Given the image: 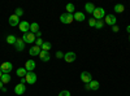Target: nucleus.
I'll return each instance as SVG.
<instances>
[{"label": "nucleus", "instance_id": "f8f14e48", "mask_svg": "<svg viewBox=\"0 0 130 96\" xmlns=\"http://www.w3.org/2000/svg\"><path fill=\"white\" fill-rule=\"evenodd\" d=\"M8 21H9V25H10V26H13V27H14V26H18L20 22H21V21H20V17H17L16 14H12V16L9 17Z\"/></svg>", "mask_w": 130, "mask_h": 96}, {"label": "nucleus", "instance_id": "7c9ffc66", "mask_svg": "<svg viewBox=\"0 0 130 96\" xmlns=\"http://www.w3.org/2000/svg\"><path fill=\"white\" fill-rule=\"evenodd\" d=\"M64 55H65V53H62L61 51H57L56 52V57L57 59H64Z\"/></svg>", "mask_w": 130, "mask_h": 96}, {"label": "nucleus", "instance_id": "a878e982", "mask_svg": "<svg viewBox=\"0 0 130 96\" xmlns=\"http://www.w3.org/2000/svg\"><path fill=\"white\" fill-rule=\"evenodd\" d=\"M14 14H16L17 17H21V16L24 14V9H22V8H17V9L14 10Z\"/></svg>", "mask_w": 130, "mask_h": 96}, {"label": "nucleus", "instance_id": "20e7f679", "mask_svg": "<svg viewBox=\"0 0 130 96\" xmlns=\"http://www.w3.org/2000/svg\"><path fill=\"white\" fill-rule=\"evenodd\" d=\"M116 22H117V18H116L115 14H107V16L104 17V24H107V25L115 26Z\"/></svg>", "mask_w": 130, "mask_h": 96}, {"label": "nucleus", "instance_id": "2eb2a0df", "mask_svg": "<svg viewBox=\"0 0 130 96\" xmlns=\"http://www.w3.org/2000/svg\"><path fill=\"white\" fill-rule=\"evenodd\" d=\"M39 59H40L42 61H44V62L50 61V59H51V56H50V52H46V51H40V53H39Z\"/></svg>", "mask_w": 130, "mask_h": 96}, {"label": "nucleus", "instance_id": "0eeeda50", "mask_svg": "<svg viewBox=\"0 0 130 96\" xmlns=\"http://www.w3.org/2000/svg\"><path fill=\"white\" fill-rule=\"evenodd\" d=\"M25 42H24V39L22 38H17V42H16V44H14V48L18 51V52H22L24 49H25Z\"/></svg>", "mask_w": 130, "mask_h": 96}, {"label": "nucleus", "instance_id": "c756f323", "mask_svg": "<svg viewBox=\"0 0 130 96\" xmlns=\"http://www.w3.org/2000/svg\"><path fill=\"white\" fill-rule=\"evenodd\" d=\"M59 96H70V92L67 91V90H64V91H60Z\"/></svg>", "mask_w": 130, "mask_h": 96}, {"label": "nucleus", "instance_id": "7ed1b4c3", "mask_svg": "<svg viewBox=\"0 0 130 96\" xmlns=\"http://www.w3.org/2000/svg\"><path fill=\"white\" fill-rule=\"evenodd\" d=\"M22 39H24V42L25 43H29V44H31V43H35V40H37V36H35V34H32V33H25L24 34V36H22Z\"/></svg>", "mask_w": 130, "mask_h": 96}, {"label": "nucleus", "instance_id": "412c9836", "mask_svg": "<svg viewBox=\"0 0 130 96\" xmlns=\"http://www.w3.org/2000/svg\"><path fill=\"white\" fill-rule=\"evenodd\" d=\"M2 81L4 84H7V83H9L10 82V74H8V73H3V77H2Z\"/></svg>", "mask_w": 130, "mask_h": 96}, {"label": "nucleus", "instance_id": "b1692460", "mask_svg": "<svg viewBox=\"0 0 130 96\" xmlns=\"http://www.w3.org/2000/svg\"><path fill=\"white\" fill-rule=\"evenodd\" d=\"M90 86H91V90L92 91H96L98 88H99L100 84H99V82H98V81H91L90 82Z\"/></svg>", "mask_w": 130, "mask_h": 96}, {"label": "nucleus", "instance_id": "4468645a", "mask_svg": "<svg viewBox=\"0 0 130 96\" xmlns=\"http://www.w3.org/2000/svg\"><path fill=\"white\" fill-rule=\"evenodd\" d=\"M40 51H42V48L40 47H38V46H32L31 48H30V51H29V53L31 56H39V53H40Z\"/></svg>", "mask_w": 130, "mask_h": 96}, {"label": "nucleus", "instance_id": "2f4dec72", "mask_svg": "<svg viewBox=\"0 0 130 96\" xmlns=\"http://www.w3.org/2000/svg\"><path fill=\"white\" fill-rule=\"evenodd\" d=\"M112 31H113V33H118V31H120V27H118V26H116V25H115V26L112 27Z\"/></svg>", "mask_w": 130, "mask_h": 96}, {"label": "nucleus", "instance_id": "6e6552de", "mask_svg": "<svg viewBox=\"0 0 130 96\" xmlns=\"http://www.w3.org/2000/svg\"><path fill=\"white\" fill-rule=\"evenodd\" d=\"M18 27H20V30L22 31L24 34H25V33H29V31H30V24L27 22V21H21L20 25H18Z\"/></svg>", "mask_w": 130, "mask_h": 96}, {"label": "nucleus", "instance_id": "dca6fc26", "mask_svg": "<svg viewBox=\"0 0 130 96\" xmlns=\"http://www.w3.org/2000/svg\"><path fill=\"white\" fill-rule=\"evenodd\" d=\"M73 17H74L75 21H78V22H82V21H85V18H86V16H85L83 12H75L73 14Z\"/></svg>", "mask_w": 130, "mask_h": 96}, {"label": "nucleus", "instance_id": "bb28decb", "mask_svg": "<svg viewBox=\"0 0 130 96\" xmlns=\"http://www.w3.org/2000/svg\"><path fill=\"white\" fill-rule=\"evenodd\" d=\"M103 26H104V21H102V20L96 21V25H95L96 29H103Z\"/></svg>", "mask_w": 130, "mask_h": 96}, {"label": "nucleus", "instance_id": "f257e3e1", "mask_svg": "<svg viewBox=\"0 0 130 96\" xmlns=\"http://www.w3.org/2000/svg\"><path fill=\"white\" fill-rule=\"evenodd\" d=\"M92 14H94V18H95L96 21H99V20H103V18L105 17V10H104V8H102V7H96Z\"/></svg>", "mask_w": 130, "mask_h": 96}, {"label": "nucleus", "instance_id": "473e14b6", "mask_svg": "<svg viewBox=\"0 0 130 96\" xmlns=\"http://www.w3.org/2000/svg\"><path fill=\"white\" fill-rule=\"evenodd\" d=\"M85 88L87 90V91H90V90H91V86H90V83H85Z\"/></svg>", "mask_w": 130, "mask_h": 96}, {"label": "nucleus", "instance_id": "72a5a7b5", "mask_svg": "<svg viewBox=\"0 0 130 96\" xmlns=\"http://www.w3.org/2000/svg\"><path fill=\"white\" fill-rule=\"evenodd\" d=\"M40 35H42V33H40V31H38V33L35 34V36H37V38H40Z\"/></svg>", "mask_w": 130, "mask_h": 96}, {"label": "nucleus", "instance_id": "a211bd4d", "mask_svg": "<svg viewBox=\"0 0 130 96\" xmlns=\"http://www.w3.org/2000/svg\"><path fill=\"white\" fill-rule=\"evenodd\" d=\"M16 73H17V75H18V77L25 78V77H26V74H27V70H26L25 68H18Z\"/></svg>", "mask_w": 130, "mask_h": 96}, {"label": "nucleus", "instance_id": "cd10ccee", "mask_svg": "<svg viewBox=\"0 0 130 96\" xmlns=\"http://www.w3.org/2000/svg\"><path fill=\"white\" fill-rule=\"evenodd\" d=\"M43 43H44V40H43L42 38H37V40H35V43H34V44H35V46H38V47H42V44H43Z\"/></svg>", "mask_w": 130, "mask_h": 96}, {"label": "nucleus", "instance_id": "4be33fe9", "mask_svg": "<svg viewBox=\"0 0 130 96\" xmlns=\"http://www.w3.org/2000/svg\"><path fill=\"white\" fill-rule=\"evenodd\" d=\"M67 13H70V14H74V10H75V7H74V4H72V3H69V4H67Z\"/></svg>", "mask_w": 130, "mask_h": 96}, {"label": "nucleus", "instance_id": "9d476101", "mask_svg": "<svg viewBox=\"0 0 130 96\" xmlns=\"http://www.w3.org/2000/svg\"><path fill=\"white\" fill-rule=\"evenodd\" d=\"M64 59H65V61H67V62H74L75 59H77V55H75L74 52H67L64 55Z\"/></svg>", "mask_w": 130, "mask_h": 96}, {"label": "nucleus", "instance_id": "423d86ee", "mask_svg": "<svg viewBox=\"0 0 130 96\" xmlns=\"http://www.w3.org/2000/svg\"><path fill=\"white\" fill-rule=\"evenodd\" d=\"M0 69H2L3 73H10L13 70V65H12V62H3L2 65H0Z\"/></svg>", "mask_w": 130, "mask_h": 96}, {"label": "nucleus", "instance_id": "e433bc0d", "mask_svg": "<svg viewBox=\"0 0 130 96\" xmlns=\"http://www.w3.org/2000/svg\"><path fill=\"white\" fill-rule=\"evenodd\" d=\"M126 31H127V33L130 34V25H129V26H126Z\"/></svg>", "mask_w": 130, "mask_h": 96}, {"label": "nucleus", "instance_id": "4c0bfd02", "mask_svg": "<svg viewBox=\"0 0 130 96\" xmlns=\"http://www.w3.org/2000/svg\"><path fill=\"white\" fill-rule=\"evenodd\" d=\"M2 77H3V71H2V69H0V79H2Z\"/></svg>", "mask_w": 130, "mask_h": 96}, {"label": "nucleus", "instance_id": "f03ea898", "mask_svg": "<svg viewBox=\"0 0 130 96\" xmlns=\"http://www.w3.org/2000/svg\"><path fill=\"white\" fill-rule=\"evenodd\" d=\"M60 21H61L62 24L69 25V24H72L73 21H74V17H73V14H70V13H62V14L60 16Z\"/></svg>", "mask_w": 130, "mask_h": 96}, {"label": "nucleus", "instance_id": "6ab92c4d", "mask_svg": "<svg viewBox=\"0 0 130 96\" xmlns=\"http://www.w3.org/2000/svg\"><path fill=\"white\" fill-rule=\"evenodd\" d=\"M95 8H96V7H95L92 3H87V4L85 5V9H86V12H87V13H94Z\"/></svg>", "mask_w": 130, "mask_h": 96}, {"label": "nucleus", "instance_id": "58836bf2", "mask_svg": "<svg viewBox=\"0 0 130 96\" xmlns=\"http://www.w3.org/2000/svg\"><path fill=\"white\" fill-rule=\"evenodd\" d=\"M129 42H130V35H129Z\"/></svg>", "mask_w": 130, "mask_h": 96}, {"label": "nucleus", "instance_id": "1a4fd4ad", "mask_svg": "<svg viewBox=\"0 0 130 96\" xmlns=\"http://www.w3.org/2000/svg\"><path fill=\"white\" fill-rule=\"evenodd\" d=\"M81 81H82L83 83H90V82L92 81L91 73H89V71H83V73H81Z\"/></svg>", "mask_w": 130, "mask_h": 96}, {"label": "nucleus", "instance_id": "9b49d317", "mask_svg": "<svg viewBox=\"0 0 130 96\" xmlns=\"http://www.w3.org/2000/svg\"><path fill=\"white\" fill-rule=\"evenodd\" d=\"M35 66H37V64H35L34 60H27V61L25 62V69H26L27 71H34Z\"/></svg>", "mask_w": 130, "mask_h": 96}, {"label": "nucleus", "instance_id": "f704fd0d", "mask_svg": "<svg viewBox=\"0 0 130 96\" xmlns=\"http://www.w3.org/2000/svg\"><path fill=\"white\" fill-rule=\"evenodd\" d=\"M3 87H4V83H3V82H2V81H0V90H2V88H3Z\"/></svg>", "mask_w": 130, "mask_h": 96}, {"label": "nucleus", "instance_id": "39448f33", "mask_svg": "<svg viewBox=\"0 0 130 96\" xmlns=\"http://www.w3.org/2000/svg\"><path fill=\"white\" fill-rule=\"evenodd\" d=\"M25 81H26V83H29V84H34V83L37 82V75H35V73L27 71L26 77H25Z\"/></svg>", "mask_w": 130, "mask_h": 96}, {"label": "nucleus", "instance_id": "393cba45", "mask_svg": "<svg viewBox=\"0 0 130 96\" xmlns=\"http://www.w3.org/2000/svg\"><path fill=\"white\" fill-rule=\"evenodd\" d=\"M115 10H116L117 13H122L124 10H125V7H124L122 4H116V5H115Z\"/></svg>", "mask_w": 130, "mask_h": 96}, {"label": "nucleus", "instance_id": "5701e85b", "mask_svg": "<svg viewBox=\"0 0 130 96\" xmlns=\"http://www.w3.org/2000/svg\"><path fill=\"white\" fill-rule=\"evenodd\" d=\"M40 48H42V51H46V52H48V51L52 48V44L50 43V42H44V43L42 44V47H40Z\"/></svg>", "mask_w": 130, "mask_h": 96}, {"label": "nucleus", "instance_id": "f3484780", "mask_svg": "<svg viewBox=\"0 0 130 96\" xmlns=\"http://www.w3.org/2000/svg\"><path fill=\"white\" fill-rule=\"evenodd\" d=\"M39 31V25L37 24V22H32V24H30V33H32V34H37Z\"/></svg>", "mask_w": 130, "mask_h": 96}, {"label": "nucleus", "instance_id": "ddd939ff", "mask_svg": "<svg viewBox=\"0 0 130 96\" xmlns=\"http://www.w3.org/2000/svg\"><path fill=\"white\" fill-rule=\"evenodd\" d=\"M25 91H26V87H25L24 83H18L14 87V93L16 95H22V93H25Z\"/></svg>", "mask_w": 130, "mask_h": 96}, {"label": "nucleus", "instance_id": "aec40b11", "mask_svg": "<svg viewBox=\"0 0 130 96\" xmlns=\"http://www.w3.org/2000/svg\"><path fill=\"white\" fill-rule=\"evenodd\" d=\"M16 42H17V38L14 36V35H12V34H10V35H8L7 36V43L8 44H16Z\"/></svg>", "mask_w": 130, "mask_h": 96}, {"label": "nucleus", "instance_id": "c9c22d12", "mask_svg": "<svg viewBox=\"0 0 130 96\" xmlns=\"http://www.w3.org/2000/svg\"><path fill=\"white\" fill-rule=\"evenodd\" d=\"M20 83H24V84H25V83H26V81H25V78H21V82H20Z\"/></svg>", "mask_w": 130, "mask_h": 96}, {"label": "nucleus", "instance_id": "c85d7f7f", "mask_svg": "<svg viewBox=\"0 0 130 96\" xmlns=\"http://www.w3.org/2000/svg\"><path fill=\"white\" fill-rule=\"evenodd\" d=\"M89 25H90L91 27H95V25H96V20H95V18H90V20H89Z\"/></svg>", "mask_w": 130, "mask_h": 96}]
</instances>
